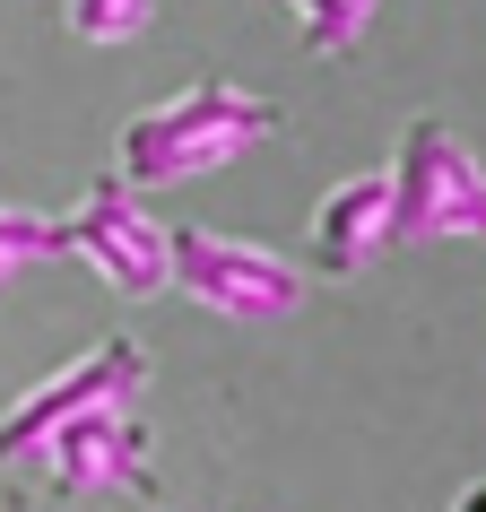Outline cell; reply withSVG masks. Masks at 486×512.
I'll use <instances>...</instances> for the list:
<instances>
[{
  "label": "cell",
  "mask_w": 486,
  "mask_h": 512,
  "mask_svg": "<svg viewBox=\"0 0 486 512\" xmlns=\"http://www.w3.org/2000/svg\"><path fill=\"white\" fill-rule=\"evenodd\" d=\"M287 9H296V35H304L313 61H348L356 44H365L382 0H287Z\"/></svg>",
  "instance_id": "cell-8"
},
{
  "label": "cell",
  "mask_w": 486,
  "mask_h": 512,
  "mask_svg": "<svg viewBox=\"0 0 486 512\" xmlns=\"http://www.w3.org/2000/svg\"><path fill=\"white\" fill-rule=\"evenodd\" d=\"M61 261H87V270L105 278L113 296H174V243H165V226L148 217V191L131 183H87V200L70 217H61Z\"/></svg>",
  "instance_id": "cell-5"
},
{
  "label": "cell",
  "mask_w": 486,
  "mask_h": 512,
  "mask_svg": "<svg viewBox=\"0 0 486 512\" xmlns=\"http://www.w3.org/2000/svg\"><path fill=\"white\" fill-rule=\"evenodd\" d=\"M139 391H148V348L139 339L113 330V339L79 348L70 365H53L44 382H27L18 400L0 408V469H27L70 417H87V408H105V400H139Z\"/></svg>",
  "instance_id": "cell-4"
},
{
  "label": "cell",
  "mask_w": 486,
  "mask_h": 512,
  "mask_svg": "<svg viewBox=\"0 0 486 512\" xmlns=\"http://www.w3.org/2000/svg\"><path fill=\"white\" fill-rule=\"evenodd\" d=\"M35 261H61V217L0 200V296H9V287H18Z\"/></svg>",
  "instance_id": "cell-9"
},
{
  "label": "cell",
  "mask_w": 486,
  "mask_h": 512,
  "mask_svg": "<svg viewBox=\"0 0 486 512\" xmlns=\"http://www.w3.org/2000/svg\"><path fill=\"white\" fill-rule=\"evenodd\" d=\"M287 131V113L270 96H252L235 79H191L174 87L165 105H139L122 131H113V183L131 191H174V183H200L217 165H235L243 148Z\"/></svg>",
  "instance_id": "cell-1"
},
{
  "label": "cell",
  "mask_w": 486,
  "mask_h": 512,
  "mask_svg": "<svg viewBox=\"0 0 486 512\" xmlns=\"http://www.w3.org/2000/svg\"><path fill=\"white\" fill-rule=\"evenodd\" d=\"M0 512H35V504H27V495H0Z\"/></svg>",
  "instance_id": "cell-12"
},
{
  "label": "cell",
  "mask_w": 486,
  "mask_h": 512,
  "mask_svg": "<svg viewBox=\"0 0 486 512\" xmlns=\"http://www.w3.org/2000/svg\"><path fill=\"white\" fill-rule=\"evenodd\" d=\"M391 252V174H348L313 200V226H304V270L313 278H356Z\"/></svg>",
  "instance_id": "cell-7"
},
{
  "label": "cell",
  "mask_w": 486,
  "mask_h": 512,
  "mask_svg": "<svg viewBox=\"0 0 486 512\" xmlns=\"http://www.w3.org/2000/svg\"><path fill=\"white\" fill-rule=\"evenodd\" d=\"M452 512H486V478H469V486H460V495H452Z\"/></svg>",
  "instance_id": "cell-11"
},
{
  "label": "cell",
  "mask_w": 486,
  "mask_h": 512,
  "mask_svg": "<svg viewBox=\"0 0 486 512\" xmlns=\"http://www.w3.org/2000/svg\"><path fill=\"white\" fill-rule=\"evenodd\" d=\"M382 174H391V243H486V165L469 157V139L443 113L400 122V148Z\"/></svg>",
  "instance_id": "cell-2"
},
{
  "label": "cell",
  "mask_w": 486,
  "mask_h": 512,
  "mask_svg": "<svg viewBox=\"0 0 486 512\" xmlns=\"http://www.w3.org/2000/svg\"><path fill=\"white\" fill-rule=\"evenodd\" d=\"M35 469L61 486V495H79V504H157V434L139 417V400H105L70 417V426L35 452Z\"/></svg>",
  "instance_id": "cell-6"
},
{
  "label": "cell",
  "mask_w": 486,
  "mask_h": 512,
  "mask_svg": "<svg viewBox=\"0 0 486 512\" xmlns=\"http://www.w3.org/2000/svg\"><path fill=\"white\" fill-rule=\"evenodd\" d=\"M61 27L79 44H139L157 27V0H61Z\"/></svg>",
  "instance_id": "cell-10"
},
{
  "label": "cell",
  "mask_w": 486,
  "mask_h": 512,
  "mask_svg": "<svg viewBox=\"0 0 486 512\" xmlns=\"http://www.w3.org/2000/svg\"><path fill=\"white\" fill-rule=\"evenodd\" d=\"M174 243V296H191L200 313H226V322H287L304 296H313V270L270 252V243L217 235V226H165Z\"/></svg>",
  "instance_id": "cell-3"
}]
</instances>
